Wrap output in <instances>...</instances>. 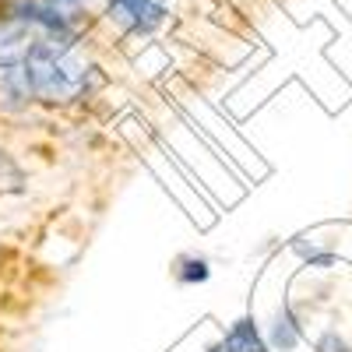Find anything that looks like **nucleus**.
Instances as JSON below:
<instances>
[{"label":"nucleus","instance_id":"f257e3e1","mask_svg":"<svg viewBox=\"0 0 352 352\" xmlns=\"http://www.w3.org/2000/svg\"><path fill=\"white\" fill-rule=\"evenodd\" d=\"M32 99L43 102H74L88 88V64L74 53V46L36 43V50L21 64Z\"/></svg>","mask_w":352,"mask_h":352},{"label":"nucleus","instance_id":"f03ea898","mask_svg":"<svg viewBox=\"0 0 352 352\" xmlns=\"http://www.w3.org/2000/svg\"><path fill=\"white\" fill-rule=\"evenodd\" d=\"M106 18L131 36H148L169 18L166 0H106Z\"/></svg>","mask_w":352,"mask_h":352},{"label":"nucleus","instance_id":"7ed1b4c3","mask_svg":"<svg viewBox=\"0 0 352 352\" xmlns=\"http://www.w3.org/2000/svg\"><path fill=\"white\" fill-rule=\"evenodd\" d=\"M36 43H43L39 32L11 4H4V11H0V71L21 67L25 56L36 50Z\"/></svg>","mask_w":352,"mask_h":352},{"label":"nucleus","instance_id":"20e7f679","mask_svg":"<svg viewBox=\"0 0 352 352\" xmlns=\"http://www.w3.org/2000/svg\"><path fill=\"white\" fill-rule=\"evenodd\" d=\"M222 352H268V345H264L261 331L250 317H240L236 324H232L222 338Z\"/></svg>","mask_w":352,"mask_h":352},{"label":"nucleus","instance_id":"39448f33","mask_svg":"<svg viewBox=\"0 0 352 352\" xmlns=\"http://www.w3.org/2000/svg\"><path fill=\"white\" fill-rule=\"evenodd\" d=\"M272 345L278 352H292L300 345V324H296V317L289 314V307H282L272 320Z\"/></svg>","mask_w":352,"mask_h":352},{"label":"nucleus","instance_id":"423d86ee","mask_svg":"<svg viewBox=\"0 0 352 352\" xmlns=\"http://www.w3.org/2000/svg\"><path fill=\"white\" fill-rule=\"evenodd\" d=\"M43 4H46V8H50L56 18H60V21H67L71 28H78L92 0H43Z\"/></svg>","mask_w":352,"mask_h":352},{"label":"nucleus","instance_id":"0eeeda50","mask_svg":"<svg viewBox=\"0 0 352 352\" xmlns=\"http://www.w3.org/2000/svg\"><path fill=\"white\" fill-rule=\"evenodd\" d=\"M212 272H208V261H201V257H190L184 261V272H180V282H204Z\"/></svg>","mask_w":352,"mask_h":352},{"label":"nucleus","instance_id":"6e6552de","mask_svg":"<svg viewBox=\"0 0 352 352\" xmlns=\"http://www.w3.org/2000/svg\"><path fill=\"white\" fill-rule=\"evenodd\" d=\"M317 352H352V349H349L335 331H328V335H320V338H317Z\"/></svg>","mask_w":352,"mask_h":352}]
</instances>
